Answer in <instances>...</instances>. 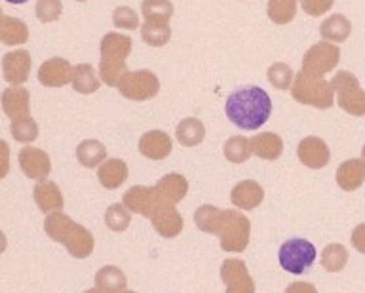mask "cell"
Instances as JSON below:
<instances>
[{"label":"cell","mask_w":365,"mask_h":293,"mask_svg":"<svg viewBox=\"0 0 365 293\" xmlns=\"http://www.w3.org/2000/svg\"><path fill=\"white\" fill-rule=\"evenodd\" d=\"M225 113L234 126L253 132L264 126L272 115V99L259 86L242 88L228 96Z\"/></svg>","instance_id":"6da1fadb"},{"label":"cell","mask_w":365,"mask_h":293,"mask_svg":"<svg viewBox=\"0 0 365 293\" xmlns=\"http://www.w3.org/2000/svg\"><path fill=\"white\" fill-rule=\"evenodd\" d=\"M46 235L53 242L67 247V252L76 259H86L93 252V236L86 227L74 223L63 212L50 213L44 221Z\"/></svg>","instance_id":"7a4b0ae2"},{"label":"cell","mask_w":365,"mask_h":293,"mask_svg":"<svg viewBox=\"0 0 365 293\" xmlns=\"http://www.w3.org/2000/svg\"><path fill=\"white\" fill-rule=\"evenodd\" d=\"M133 42L130 36L120 33H107L101 38V61H99V76L107 86H118L122 76L128 73L125 59L131 53Z\"/></svg>","instance_id":"3957f363"},{"label":"cell","mask_w":365,"mask_h":293,"mask_svg":"<svg viewBox=\"0 0 365 293\" xmlns=\"http://www.w3.org/2000/svg\"><path fill=\"white\" fill-rule=\"evenodd\" d=\"M291 96L302 105H310L316 109H329L335 103V92L324 76H312L307 73H299L295 82L291 84Z\"/></svg>","instance_id":"277c9868"},{"label":"cell","mask_w":365,"mask_h":293,"mask_svg":"<svg viewBox=\"0 0 365 293\" xmlns=\"http://www.w3.org/2000/svg\"><path fill=\"white\" fill-rule=\"evenodd\" d=\"M251 223L244 213L238 210H222L221 229H219V240L221 247L228 253L244 252L250 244Z\"/></svg>","instance_id":"5b68a950"},{"label":"cell","mask_w":365,"mask_h":293,"mask_svg":"<svg viewBox=\"0 0 365 293\" xmlns=\"http://www.w3.org/2000/svg\"><path fill=\"white\" fill-rule=\"evenodd\" d=\"M331 88L336 93V103L352 116H365V90L359 81L348 71H339L331 78Z\"/></svg>","instance_id":"8992f818"},{"label":"cell","mask_w":365,"mask_h":293,"mask_svg":"<svg viewBox=\"0 0 365 293\" xmlns=\"http://www.w3.org/2000/svg\"><path fill=\"white\" fill-rule=\"evenodd\" d=\"M316 247L312 242L304 238H291L284 242L278 252V261L282 269L291 272V274H302L307 272L316 261Z\"/></svg>","instance_id":"52a82bcc"},{"label":"cell","mask_w":365,"mask_h":293,"mask_svg":"<svg viewBox=\"0 0 365 293\" xmlns=\"http://www.w3.org/2000/svg\"><path fill=\"white\" fill-rule=\"evenodd\" d=\"M116 88L125 99L147 101L160 92V81L153 71H128Z\"/></svg>","instance_id":"ba28073f"},{"label":"cell","mask_w":365,"mask_h":293,"mask_svg":"<svg viewBox=\"0 0 365 293\" xmlns=\"http://www.w3.org/2000/svg\"><path fill=\"white\" fill-rule=\"evenodd\" d=\"M341 61V50L333 42H318L314 44L302 58V73L312 76H324L333 71Z\"/></svg>","instance_id":"9c48e42d"},{"label":"cell","mask_w":365,"mask_h":293,"mask_svg":"<svg viewBox=\"0 0 365 293\" xmlns=\"http://www.w3.org/2000/svg\"><path fill=\"white\" fill-rule=\"evenodd\" d=\"M221 278L227 284V293H255V282L242 259L222 261Z\"/></svg>","instance_id":"30bf717a"},{"label":"cell","mask_w":365,"mask_h":293,"mask_svg":"<svg viewBox=\"0 0 365 293\" xmlns=\"http://www.w3.org/2000/svg\"><path fill=\"white\" fill-rule=\"evenodd\" d=\"M31 53L27 50H16V52H8L2 58V73H4V81L11 86H21L25 84L31 73Z\"/></svg>","instance_id":"8fae6325"},{"label":"cell","mask_w":365,"mask_h":293,"mask_svg":"<svg viewBox=\"0 0 365 293\" xmlns=\"http://www.w3.org/2000/svg\"><path fill=\"white\" fill-rule=\"evenodd\" d=\"M297 155H299V160L304 164L310 170H319V168H325L329 164L331 153L329 147L322 138H316V135H310V138H304L297 147Z\"/></svg>","instance_id":"7c38bea8"},{"label":"cell","mask_w":365,"mask_h":293,"mask_svg":"<svg viewBox=\"0 0 365 293\" xmlns=\"http://www.w3.org/2000/svg\"><path fill=\"white\" fill-rule=\"evenodd\" d=\"M74 67L68 63L67 59L51 58L40 65L38 81L42 86L48 88H61L68 82H73Z\"/></svg>","instance_id":"4fadbf2b"},{"label":"cell","mask_w":365,"mask_h":293,"mask_svg":"<svg viewBox=\"0 0 365 293\" xmlns=\"http://www.w3.org/2000/svg\"><path fill=\"white\" fill-rule=\"evenodd\" d=\"M187 192L188 181L179 173H168L154 187L158 204H168V206H175L177 202H181L187 196Z\"/></svg>","instance_id":"5bb4252c"},{"label":"cell","mask_w":365,"mask_h":293,"mask_svg":"<svg viewBox=\"0 0 365 293\" xmlns=\"http://www.w3.org/2000/svg\"><path fill=\"white\" fill-rule=\"evenodd\" d=\"M19 166L23 173L31 179H46L51 172V162L48 153L42 149H34V147H25L19 153Z\"/></svg>","instance_id":"9a60e30c"},{"label":"cell","mask_w":365,"mask_h":293,"mask_svg":"<svg viewBox=\"0 0 365 293\" xmlns=\"http://www.w3.org/2000/svg\"><path fill=\"white\" fill-rule=\"evenodd\" d=\"M150 223L160 236L175 238V236L181 235L182 230V215L177 212V207L160 204L150 215Z\"/></svg>","instance_id":"2e32d148"},{"label":"cell","mask_w":365,"mask_h":293,"mask_svg":"<svg viewBox=\"0 0 365 293\" xmlns=\"http://www.w3.org/2000/svg\"><path fill=\"white\" fill-rule=\"evenodd\" d=\"M122 204H124L130 212L139 213V215L148 219H150L154 210L160 206L158 200H156V195H154V189H150V187H143V185L131 187V189L124 195Z\"/></svg>","instance_id":"e0dca14e"},{"label":"cell","mask_w":365,"mask_h":293,"mask_svg":"<svg viewBox=\"0 0 365 293\" xmlns=\"http://www.w3.org/2000/svg\"><path fill=\"white\" fill-rule=\"evenodd\" d=\"M2 110L11 122L31 115V96L25 88L10 86L2 92Z\"/></svg>","instance_id":"ac0fdd59"},{"label":"cell","mask_w":365,"mask_h":293,"mask_svg":"<svg viewBox=\"0 0 365 293\" xmlns=\"http://www.w3.org/2000/svg\"><path fill=\"white\" fill-rule=\"evenodd\" d=\"M171 149H173L171 138L162 130L143 133L139 139V153L150 160H164L171 155Z\"/></svg>","instance_id":"d6986e66"},{"label":"cell","mask_w":365,"mask_h":293,"mask_svg":"<svg viewBox=\"0 0 365 293\" xmlns=\"http://www.w3.org/2000/svg\"><path fill=\"white\" fill-rule=\"evenodd\" d=\"M230 200L240 210H255L264 200V190L253 179H245L234 187L230 192Z\"/></svg>","instance_id":"ffe728a7"},{"label":"cell","mask_w":365,"mask_h":293,"mask_svg":"<svg viewBox=\"0 0 365 293\" xmlns=\"http://www.w3.org/2000/svg\"><path fill=\"white\" fill-rule=\"evenodd\" d=\"M34 202L38 206L40 212L44 213H53L59 212L63 207V195L59 187H57L53 181H48V179H42L34 187Z\"/></svg>","instance_id":"44dd1931"},{"label":"cell","mask_w":365,"mask_h":293,"mask_svg":"<svg viewBox=\"0 0 365 293\" xmlns=\"http://www.w3.org/2000/svg\"><path fill=\"white\" fill-rule=\"evenodd\" d=\"M365 183V162L352 158L342 162L336 170V185L342 190H356Z\"/></svg>","instance_id":"7402d4cb"},{"label":"cell","mask_w":365,"mask_h":293,"mask_svg":"<svg viewBox=\"0 0 365 293\" xmlns=\"http://www.w3.org/2000/svg\"><path fill=\"white\" fill-rule=\"evenodd\" d=\"M250 141L253 155H257L259 158H264V160H276L284 153V141H282L279 135L272 132L257 133Z\"/></svg>","instance_id":"603a6c76"},{"label":"cell","mask_w":365,"mask_h":293,"mask_svg":"<svg viewBox=\"0 0 365 293\" xmlns=\"http://www.w3.org/2000/svg\"><path fill=\"white\" fill-rule=\"evenodd\" d=\"M97 178H99V183L105 189H118V187H122V183H125V179H128V166L120 158H108L97 170Z\"/></svg>","instance_id":"cb8c5ba5"},{"label":"cell","mask_w":365,"mask_h":293,"mask_svg":"<svg viewBox=\"0 0 365 293\" xmlns=\"http://www.w3.org/2000/svg\"><path fill=\"white\" fill-rule=\"evenodd\" d=\"M29 41L27 24L19 18L2 16L0 18V42L6 46H17Z\"/></svg>","instance_id":"d4e9b609"},{"label":"cell","mask_w":365,"mask_h":293,"mask_svg":"<svg viewBox=\"0 0 365 293\" xmlns=\"http://www.w3.org/2000/svg\"><path fill=\"white\" fill-rule=\"evenodd\" d=\"M352 33V25L348 21L346 16H342V14H335V16H329V18L325 19L322 27H319V35L322 38L327 42H344Z\"/></svg>","instance_id":"484cf974"},{"label":"cell","mask_w":365,"mask_h":293,"mask_svg":"<svg viewBox=\"0 0 365 293\" xmlns=\"http://www.w3.org/2000/svg\"><path fill=\"white\" fill-rule=\"evenodd\" d=\"M125 274L118 267L107 264L96 274V287L105 293H122L125 289Z\"/></svg>","instance_id":"4316f807"},{"label":"cell","mask_w":365,"mask_h":293,"mask_svg":"<svg viewBox=\"0 0 365 293\" xmlns=\"http://www.w3.org/2000/svg\"><path fill=\"white\" fill-rule=\"evenodd\" d=\"M76 158L86 168L101 166L107 160V147L97 139H86L76 147Z\"/></svg>","instance_id":"83f0119b"},{"label":"cell","mask_w":365,"mask_h":293,"mask_svg":"<svg viewBox=\"0 0 365 293\" xmlns=\"http://www.w3.org/2000/svg\"><path fill=\"white\" fill-rule=\"evenodd\" d=\"M175 138L182 147H196L205 139V126L198 118H182L177 124Z\"/></svg>","instance_id":"f1b7e54d"},{"label":"cell","mask_w":365,"mask_h":293,"mask_svg":"<svg viewBox=\"0 0 365 293\" xmlns=\"http://www.w3.org/2000/svg\"><path fill=\"white\" fill-rule=\"evenodd\" d=\"M141 36L143 41H145V44H148V46H164V44H168V41L171 38L170 21H162V19L145 21V25H141Z\"/></svg>","instance_id":"f546056e"},{"label":"cell","mask_w":365,"mask_h":293,"mask_svg":"<svg viewBox=\"0 0 365 293\" xmlns=\"http://www.w3.org/2000/svg\"><path fill=\"white\" fill-rule=\"evenodd\" d=\"M73 88L78 93L90 96V93L97 92L101 88V81L96 75V69L88 63H80L74 67L73 75Z\"/></svg>","instance_id":"4dcf8cb0"},{"label":"cell","mask_w":365,"mask_h":293,"mask_svg":"<svg viewBox=\"0 0 365 293\" xmlns=\"http://www.w3.org/2000/svg\"><path fill=\"white\" fill-rule=\"evenodd\" d=\"M222 221V210L215 206H200L194 213V223L200 230H204L207 235H219V229H221Z\"/></svg>","instance_id":"1f68e13d"},{"label":"cell","mask_w":365,"mask_h":293,"mask_svg":"<svg viewBox=\"0 0 365 293\" xmlns=\"http://www.w3.org/2000/svg\"><path fill=\"white\" fill-rule=\"evenodd\" d=\"M267 12L276 25H287L297 16V0H268Z\"/></svg>","instance_id":"d6a6232c"},{"label":"cell","mask_w":365,"mask_h":293,"mask_svg":"<svg viewBox=\"0 0 365 293\" xmlns=\"http://www.w3.org/2000/svg\"><path fill=\"white\" fill-rule=\"evenodd\" d=\"M222 153L227 156L228 162H234V164H242V162L250 160V156L253 155L251 150V141L244 135H234L225 143L222 147Z\"/></svg>","instance_id":"836d02e7"},{"label":"cell","mask_w":365,"mask_h":293,"mask_svg":"<svg viewBox=\"0 0 365 293\" xmlns=\"http://www.w3.org/2000/svg\"><path fill=\"white\" fill-rule=\"evenodd\" d=\"M348 263V250L342 244H329L322 252V267L327 272H341Z\"/></svg>","instance_id":"e575fe53"},{"label":"cell","mask_w":365,"mask_h":293,"mask_svg":"<svg viewBox=\"0 0 365 293\" xmlns=\"http://www.w3.org/2000/svg\"><path fill=\"white\" fill-rule=\"evenodd\" d=\"M141 10L147 21H150V19L170 21L171 16H173V4H171V0H143Z\"/></svg>","instance_id":"d590c367"},{"label":"cell","mask_w":365,"mask_h":293,"mask_svg":"<svg viewBox=\"0 0 365 293\" xmlns=\"http://www.w3.org/2000/svg\"><path fill=\"white\" fill-rule=\"evenodd\" d=\"M10 132L11 138L19 141V143H33L34 139L38 138V126H36V122L31 116H25V118L11 122Z\"/></svg>","instance_id":"8d00e7d4"},{"label":"cell","mask_w":365,"mask_h":293,"mask_svg":"<svg viewBox=\"0 0 365 293\" xmlns=\"http://www.w3.org/2000/svg\"><path fill=\"white\" fill-rule=\"evenodd\" d=\"M105 223H107L108 229L114 230V232H122V230L128 229L131 223L130 210H128L124 204H113L110 207H107Z\"/></svg>","instance_id":"74e56055"},{"label":"cell","mask_w":365,"mask_h":293,"mask_svg":"<svg viewBox=\"0 0 365 293\" xmlns=\"http://www.w3.org/2000/svg\"><path fill=\"white\" fill-rule=\"evenodd\" d=\"M268 82L278 90H289L293 84V69L285 63H274L268 69Z\"/></svg>","instance_id":"f35d334b"},{"label":"cell","mask_w":365,"mask_h":293,"mask_svg":"<svg viewBox=\"0 0 365 293\" xmlns=\"http://www.w3.org/2000/svg\"><path fill=\"white\" fill-rule=\"evenodd\" d=\"M34 10H36V18L42 24H53L61 18L63 2L61 0H38Z\"/></svg>","instance_id":"ab89813d"},{"label":"cell","mask_w":365,"mask_h":293,"mask_svg":"<svg viewBox=\"0 0 365 293\" xmlns=\"http://www.w3.org/2000/svg\"><path fill=\"white\" fill-rule=\"evenodd\" d=\"M113 24L118 29L135 31L139 27V16L130 6H118L113 12Z\"/></svg>","instance_id":"60d3db41"},{"label":"cell","mask_w":365,"mask_h":293,"mask_svg":"<svg viewBox=\"0 0 365 293\" xmlns=\"http://www.w3.org/2000/svg\"><path fill=\"white\" fill-rule=\"evenodd\" d=\"M333 2L335 0H301V6L304 14L312 16V18H319V16L329 12L333 8Z\"/></svg>","instance_id":"b9f144b4"},{"label":"cell","mask_w":365,"mask_h":293,"mask_svg":"<svg viewBox=\"0 0 365 293\" xmlns=\"http://www.w3.org/2000/svg\"><path fill=\"white\" fill-rule=\"evenodd\" d=\"M10 172V147L4 139H0V179H4Z\"/></svg>","instance_id":"7bdbcfd3"},{"label":"cell","mask_w":365,"mask_h":293,"mask_svg":"<svg viewBox=\"0 0 365 293\" xmlns=\"http://www.w3.org/2000/svg\"><path fill=\"white\" fill-rule=\"evenodd\" d=\"M352 246L358 250L359 253H365V223L358 225L352 230Z\"/></svg>","instance_id":"ee69618b"},{"label":"cell","mask_w":365,"mask_h":293,"mask_svg":"<svg viewBox=\"0 0 365 293\" xmlns=\"http://www.w3.org/2000/svg\"><path fill=\"white\" fill-rule=\"evenodd\" d=\"M285 293H318V289L308 282H295L285 289Z\"/></svg>","instance_id":"f6af8a7d"},{"label":"cell","mask_w":365,"mask_h":293,"mask_svg":"<svg viewBox=\"0 0 365 293\" xmlns=\"http://www.w3.org/2000/svg\"><path fill=\"white\" fill-rule=\"evenodd\" d=\"M6 246H8V240H6L4 232L0 230V253H4V252H6Z\"/></svg>","instance_id":"bcb514c9"},{"label":"cell","mask_w":365,"mask_h":293,"mask_svg":"<svg viewBox=\"0 0 365 293\" xmlns=\"http://www.w3.org/2000/svg\"><path fill=\"white\" fill-rule=\"evenodd\" d=\"M6 2H10V4H25L29 0H6Z\"/></svg>","instance_id":"7dc6e473"},{"label":"cell","mask_w":365,"mask_h":293,"mask_svg":"<svg viewBox=\"0 0 365 293\" xmlns=\"http://www.w3.org/2000/svg\"><path fill=\"white\" fill-rule=\"evenodd\" d=\"M84 293H105V292H101V289H97V287H93V289H86Z\"/></svg>","instance_id":"c3c4849f"},{"label":"cell","mask_w":365,"mask_h":293,"mask_svg":"<svg viewBox=\"0 0 365 293\" xmlns=\"http://www.w3.org/2000/svg\"><path fill=\"white\" fill-rule=\"evenodd\" d=\"M361 160L365 162V145H364V149H361Z\"/></svg>","instance_id":"681fc988"},{"label":"cell","mask_w":365,"mask_h":293,"mask_svg":"<svg viewBox=\"0 0 365 293\" xmlns=\"http://www.w3.org/2000/svg\"><path fill=\"white\" fill-rule=\"evenodd\" d=\"M122 293H135V292H128V289H124V292H122Z\"/></svg>","instance_id":"f907efd6"},{"label":"cell","mask_w":365,"mask_h":293,"mask_svg":"<svg viewBox=\"0 0 365 293\" xmlns=\"http://www.w3.org/2000/svg\"><path fill=\"white\" fill-rule=\"evenodd\" d=\"M0 18H2V10H0Z\"/></svg>","instance_id":"816d5d0a"},{"label":"cell","mask_w":365,"mask_h":293,"mask_svg":"<svg viewBox=\"0 0 365 293\" xmlns=\"http://www.w3.org/2000/svg\"><path fill=\"white\" fill-rule=\"evenodd\" d=\"M78 2H84V0H78Z\"/></svg>","instance_id":"f5cc1de1"}]
</instances>
